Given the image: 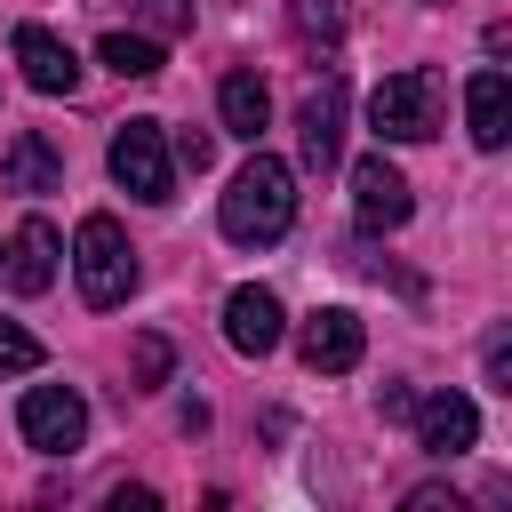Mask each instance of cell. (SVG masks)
Returning a JSON list of instances; mask_svg holds the SVG:
<instances>
[{"instance_id": "obj_11", "label": "cell", "mask_w": 512, "mask_h": 512, "mask_svg": "<svg viewBox=\"0 0 512 512\" xmlns=\"http://www.w3.org/2000/svg\"><path fill=\"white\" fill-rule=\"evenodd\" d=\"M16 64H24V88H40V96H72L80 88V56L48 24H16Z\"/></svg>"}, {"instance_id": "obj_1", "label": "cell", "mask_w": 512, "mask_h": 512, "mask_svg": "<svg viewBox=\"0 0 512 512\" xmlns=\"http://www.w3.org/2000/svg\"><path fill=\"white\" fill-rule=\"evenodd\" d=\"M216 224L232 248H272L288 224H296V168L272 160V152H248V168L224 184L216 200Z\"/></svg>"}, {"instance_id": "obj_12", "label": "cell", "mask_w": 512, "mask_h": 512, "mask_svg": "<svg viewBox=\"0 0 512 512\" xmlns=\"http://www.w3.org/2000/svg\"><path fill=\"white\" fill-rule=\"evenodd\" d=\"M0 184L8 192H64V152L40 128H16L8 152H0Z\"/></svg>"}, {"instance_id": "obj_17", "label": "cell", "mask_w": 512, "mask_h": 512, "mask_svg": "<svg viewBox=\"0 0 512 512\" xmlns=\"http://www.w3.org/2000/svg\"><path fill=\"white\" fill-rule=\"evenodd\" d=\"M288 24H296L304 40H320V48H328V40L344 32V0H288Z\"/></svg>"}, {"instance_id": "obj_2", "label": "cell", "mask_w": 512, "mask_h": 512, "mask_svg": "<svg viewBox=\"0 0 512 512\" xmlns=\"http://www.w3.org/2000/svg\"><path fill=\"white\" fill-rule=\"evenodd\" d=\"M72 280H80V296L96 312H112V304L136 296V248H128V232L112 216H80V232H72Z\"/></svg>"}, {"instance_id": "obj_3", "label": "cell", "mask_w": 512, "mask_h": 512, "mask_svg": "<svg viewBox=\"0 0 512 512\" xmlns=\"http://www.w3.org/2000/svg\"><path fill=\"white\" fill-rule=\"evenodd\" d=\"M368 128L384 144H432L440 136V80L432 72H384L368 96Z\"/></svg>"}, {"instance_id": "obj_7", "label": "cell", "mask_w": 512, "mask_h": 512, "mask_svg": "<svg viewBox=\"0 0 512 512\" xmlns=\"http://www.w3.org/2000/svg\"><path fill=\"white\" fill-rule=\"evenodd\" d=\"M280 336H288V312H280V296H272V288H256V280H240V288L224 296V344H232L240 360H264Z\"/></svg>"}, {"instance_id": "obj_9", "label": "cell", "mask_w": 512, "mask_h": 512, "mask_svg": "<svg viewBox=\"0 0 512 512\" xmlns=\"http://www.w3.org/2000/svg\"><path fill=\"white\" fill-rule=\"evenodd\" d=\"M408 424H416V448H424V456H464V448H480V408H472L464 392H424V400L408 408Z\"/></svg>"}, {"instance_id": "obj_20", "label": "cell", "mask_w": 512, "mask_h": 512, "mask_svg": "<svg viewBox=\"0 0 512 512\" xmlns=\"http://www.w3.org/2000/svg\"><path fill=\"white\" fill-rule=\"evenodd\" d=\"M168 336H136V392H152V384H168Z\"/></svg>"}, {"instance_id": "obj_19", "label": "cell", "mask_w": 512, "mask_h": 512, "mask_svg": "<svg viewBox=\"0 0 512 512\" xmlns=\"http://www.w3.org/2000/svg\"><path fill=\"white\" fill-rule=\"evenodd\" d=\"M128 16H136V24H152V32L168 40V32H184V24H192V0H128Z\"/></svg>"}, {"instance_id": "obj_6", "label": "cell", "mask_w": 512, "mask_h": 512, "mask_svg": "<svg viewBox=\"0 0 512 512\" xmlns=\"http://www.w3.org/2000/svg\"><path fill=\"white\" fill-rule=\"evenodd\" d=\"M408 208H416V192H408V176H400L384 152L352 160V216H360V232H400Z\"/></svg>"}, {"instance_id": "obj_16", "label": "cell", "mask_w": 512, "mask_h": 512, "mask_svg": "<svg viewBox=\"0 0 512 512\" xmlns=\"http://www.w3.org/2000/svg\"><path fill=\"white\" fill-rule=\"evenodd\" d=\"M96 64L120 72V80H152V72H160V40H152V32H104V40H96Z\"/></svg>"}, {"instance_id": "obj_23", "label": "cell", "mask_w": 512, "mask_h": 512, "mask_svg": "<svg viewBox=\"0 0 512 512\" xmlns=\"http://www.w3.org/2000/svg\"><path fill=\"white\" fill-rule=\"evenodd\" d=\"M488 376L512 392V344H504V336H488Z\"/></svg>"}, {"instance_id": "obj_13", "label": "cell", "mask_w": 512, "mask_h": 512, "mask_svg": "<svg viewBox=\"0 0 512 512\" xmlns=\"http://www.w3.org/2000/svg\"><path fill=\"white\" fill-rule=\"evenodd\" d=\"M464 120H472V144L480 152H504V136H512V80L496 64L464 80Z\"/></svg>"}, {"instance_id": "obj_22", "label": "cell", "mask_w": 512, "mask_h": 512, "mask_svg": "<svg viewBox=\"0 0 512 512\" xmlns=\"http://www.w3.org/2000/svg\"><path fill=\"white\" fill-rule=\"evenodd\" d=\"M408 512H464L448 488H408Z\"/></svg>"}, {"instance_id": "obj_4", "label": "cell", "mask_w": 512, "mask_h": 512, "mask_svg": "<svg viewBox=\"0 0 512 512\" xmlns=\"http://www.w3.org/2000/svg\"><path fill=\"white\" fill-rule=\"evenodd\" d=\"M104 160H112V184L136 192L144 208L176 200V160H168V128H160V120H120Z\"/></svg>"}, {"instance_id": "obj_18", "label": "cell", "mask_w": 512, "mask_h": 512, "mask_svg": "<svg viewBox=\"0 0 512 512\" xmlns=\"http://www.w3.org/2000/svg\"><path fill=\"white\" fill-rule=\"evenodd\" d=\"M48 352H40V336H24L16 320H0V376H32Z\"/></svg>"}, {"instance_id": "obj_5", "label": "cell", "mask_w": 512, "mask_h": 512, "mask_svg": "<svg viewBox=\"0 0 512 512\" xmlns=\"http://www.w3.org/2000/svg\"><path fill=\"white\" fill-rule=\"evenodd\" d=\"M16 432H24V448H40V456H72V448L88 440V400H80L72 384H32V392L16 400Z\"/></svg>"}, {"instance_id": "obj_14", "label": "cell", "mask_w": 512, "mask_h": 512, "mask_svg": "<svg viewBox=\"0 0 512 512\" xmlns=\"http://www.w3.org/2000/svg\"><path fill=\"white\" fill-rule=\"evenodd\" d=\"M8 280H16V296L56 288V224H48V216H24V224H16V240H8Z\"/></svg>"}, {"instance_id": "obj_24", "label": "cell", "mask_w": 512, "mask_h": 512, "mask_svg": "<svg viewBox=\"0 0 512 512\" xmlns=\"http://www.w3.org/2000/svg\"><path fill=\"white\" fill-rule=\"evenodd\" d=\"M152 504H160L152 488H112V512H152Z\"/></svg>"}, {"instance_id": "obj_15", "label": "cell", "mask_w": 512, "mask_h": 512, "mask_svg": "<svg viewBox=\"0 0 512 512\" xmlns=\"http://www.w3.org/2000/svg\"><path fill=\"white\" fill-rule=\"evenodd\" d=\"M216 120H224V136L256 144V136L272 128V96H264V80H256V72H224V88H216Z\"/></svg>"}, {"instance_id": "obj_10", "label": "cell", "mask_w": 512, "mask_h": 512, "mask_svg": "<svg viewBox=\"0 0 512 512\" xmlns=\"http://www.w3.org/2000/svg\"><path fill=\"white\" fill-rule=\"evenodd\" d=\"M296 136H304V168H336L344 160V72H320V88L304 96L296 112Z\"/></svg>"}, {"instance_id": "obj_21", "label": "cell", "mask_w": 512, "mask_h": 512, "mask_svg": "<svg viewBox=\"0 0 512 512\" xmlns=\"http://www.w3.org/2000/svg\"><path fill=\"white\" fill-rule=\"evenodd\" d=\"M168 160H176V168H192V176H200V168H208V160H216V136H208V128H176V144H168Z\"/></svg>"}, {"instance_id": "obj_8", "label": "cell", "mask_w": 512, "mask_h": 512, "mask_svg": "<svg viewBox=\"0 0 512 512\" xmlns=\"http://www.w3.org/2000/svg\"><path fill=\"white\" fill-rule=\"evenodd\" d=\"M296 352H304V368H312V376H344V368H360V352H368V328H360V312H344V304H320V312L304 320Z\"/></svg>"}]
</instances>
